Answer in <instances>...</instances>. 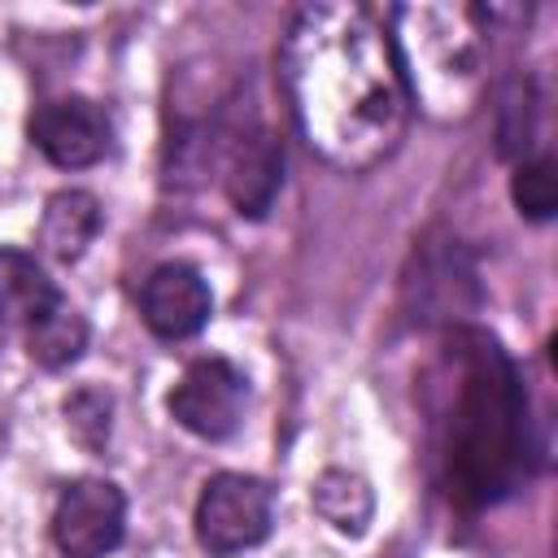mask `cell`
<instances>
[{"instance_id": "6da1fadb", "label": "cell", "mask_w": 558, "mask_h": 558, "mask_svg": "<svg viewBox=\"0 0 558 558\" xmlns=\"http://www.w3.org/2000/svg\"><path fill=\"white\" fill-rule=\"evenodd\" d=\"M279 78L305 144L349 174L388 161L410 131L392 39L362 4H305L283 35Z\"/></svg>"}, {"instance_id": "7a4b0ae2", "label": "cell", "mask_w": 558, "mask_h": 558, "mask_svg": "<svg viewBox=\"0 0 558 558\" xmlns=\"http://www.w3.org/2000/svg\"><path fill=\"white\" fill-rule=\"evenodd\" d=\"M449 410H445V484L466 510L493 506L527 475V392L514 357L484 327H449Z\"/></svg>"}, {"instance_id": "3957f363", "label": "cell", "mask_w": 558, "mask_h": 558, "mask_svg": "<svg viewBox=\"0 0 558 558\" xmlns=\"http://www.w3.org/2000/svg\"><path fill=\"white\" fill-rule=\"evenodd\" d=\"M392 52L410 92L436 118H458L480 92V26L475 9L453 4H397Z\"/></svg>"}, {"instance_id": "277c9868", "label": "cell", "mask_w": 558, "mask_h": 558, "mask_svg": "<svg viewBox=\"0 0 558 558\" xmlns=\"http://www.w3.org/2000/svg\"><path fill=\"white\" fill-rule=\"evenodd\" d=\"M270 532V488L253 475L222 471L201 488L196 501V541L209 554H240L266 541Z\"/></svg>"}, {"instance_id": "5b68a950", "label": "cell", "mask_w": 558, "mask_h": 558, "mask_svg": "<svg viewBox=\"0 0 558 558\" xmlns=\"http://www.w3.org/2000/svg\"><path fill=\"white\" fill-rule=\"evenodd\" d=\"M244 401H248V379L227 357H196L179 375V384L170 388V397H166L174 423L187 427L201 440L231 436L240 427Z\"/></svg>"}, {"instance_id": "8992f818", "label": "cell", "mask_w": 558, "mask_h": 558, "mask_svg": "<svg viewBox=\"0 0 558 558\" xmlns=\"http://www.w3.org/2000/svg\"><path fill=\"white\" fill-rule=\"evenodd\" d=\"M126 497L109 480H74L52 510V541L65 558H105L122 545Z\"/></svg>"}, {"instance_id": "52a82bcc", "label": "cell", "mask_w": 558, "mask_h": 558, "mask_svg": "<svg viewBox=\"0 0 558 558\" xmlns=\"http://www.w3.org/2000/svg\"><path fill=\"white\" fill-rule=\"evenodd\" d=\"M113 126L105 109L87 96H57L31 113V144L61 170L96 166L109 153Z\"/></svg>"}, {"instance_id": "ba28073f", "label": "cell", "mask_w": 558, "mask_h": 558, "mask_svg": "<svg viewBox=\"0 0 558 558\" xmlns=\"http://www.w3.org/2000/svg\"><path fill=\"white\" fill-rule=\"evenodd\" d=\"M209 310H214V296H209V283L196 266L187 262H166L157 266L144 288H140V314L148 323L153 336L161 340H183V336H196L205 323H209Z\"/></svg>"}, {"instance_id": "9c48e42d", "label": "cell", "mask_w": 558, "mask_h": 558, "mask_svg": "<svg viewBox=\"0 0 558 558\" xmlns=\"http://www.w3.org/2000/svg\"><path fill=\"white\" fill-rule=\"evenodd\" d=\"M283 183V148L270 131H240L227 157V196L244 218H262Z\"/></svg>"}, {"instance_id": "30bf717a", "label": "cell", "mask_w": 558, "mask_h": 558, "mask_svg": "<svg viewBox=\"0 0 558 558\" xmlns=\"http://www.w3.org/2000/svg\"><path fill=\"white\" fill-rule=\"evenodd\" d=\"M471 266L458 248V240H440V248H423L414 253V266L405 275V296L414 318H458L462 310V288L471 292Z\"/></svg>"}, {"instance_id": "8fae6325", "label": "cell", "mask_w": 558, "mask_h": 558, "mask_svg": "<svg viewBox=\"0 0 558 558\" xmlns=\"http://www.w3.org/2000/svg\"><path fill=\"white\" fill-rule=\"evenodd\" d=\"M96 231H100V205H96L92 192L65 187V192H52L48 196L44 218H39V244H44L48 257L78 262Z\"/></svg>"}, {"instance_id": "7c38bea8", "label": "cell", "mask_w": 558, "mask_h": 558, "mask_svg": "<svg viewBox=\"0 0 558 558\" xmlns=\"http://www.w3.org/2000/svg\"><path fill=\"white\" fill-rule=\"evenodd\" d=\"M61 301L44 266L22 248H0V327H31Z\"/></svg>"}, {"instance_id": "4fadbf2b", "label": "cell", "mask_w": 558, "mask_h": 558, "mask_svg": "<svg viewBox=\"0 0 558 558\" xmlns=\"http://www.w3.org/2000/svg\"><path fill=\"white\" fill-rule=\"evenodd\" d=\"M83 349H87V318L65 301H57L48 314H39L26 327V353L48 371H61V366L78 362Z\"/></svg>"}, {"instance_id": "5bb4252c", "label": "cell", "mask_w": 558, "mask_h": 558, "mask_svg": "<svg viewBox=\"0 0 558 558\" xmlns=\"http://www.w3.org/2000/svg\"><path fill=\"white\" fill-rule=\"evenodd\" d=\"M314 510H318L331 527L362 536L366 523H371L375 501H371L366 480H357V475H349V471H323V475L314 480Z\"/></svg>"}, {"instance_id": "9a60e30c", "label": "cell", "mask_w": 558, "mask_h": 558, "mask_svg": "<svg viewBox=\"0 0 558 558\" xmlns=\"http://www.w3.org/2000/svg\"><path fill=\"white\" fill-rule=\"evenodd\" d=\"M510 196L519 205L523 218L532 222H545L554 218V205H558V179H554V161L549 157H527L514 166V179H510Z\"/></svg>"}, {"instance_id": "2e32d148", "label": "cell", "mask_w": 558, "mask_h": 558, "mask_svg": "<svg viewBox=\"0 0 558 558\" xmlns=\"http://www.w3.org/2000/svg\"><path fill=\"white\" fill-rule=\"evenodd\" d=\"M65 423L70 432L87 445V449H100L109 440V397L96 392V388H83L65 401Z\"/></svg>"}]
</instances>
